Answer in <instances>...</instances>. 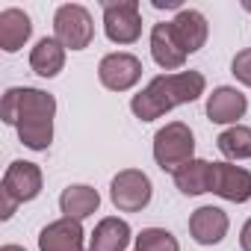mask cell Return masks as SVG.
<instances>
[{"label": "cell", "instance_id": "obj_22", "mask_svg": "<svg viewBox=\"0 0 251 251\" xmlns=\"http://www.w3.org/2000/svg\"><path fill=\"white\" fill-rule=\"evenodd\" d=\"M230 74H233L239 83L251 86V48H245V50H239V53L233 56V62H230Z\"/></svg>", "mask_w": 251, "mask_h": 251}, {"label": "cell", "instance_id": "obj_26", "mask_svg": "<svg viewBox=\"0 0 251 251\" xmlns=\"http://www.w3.org/2000/svg\"><path fill=\"white\" fill-rule=\"evenodd\" d=\"M0 251H27V248H21V245H3Z\"/></svg>", "mask_w": 251, "mask_h": 251}, {"label": "cell", "instance_id": "obj_27", "mask_svg": "<svg viewBox=\"0 0 251 251\" xmlns=\"http://www.w3.org/2000/svg\"><path fill=\"white\" fill-rule=\"evenodd\" d=\"M245 9H251V3H245Z\"/></svg>", "mask_w": 251, "mask_h": 251}, {"label": "cell", "instance_id": "obj_24", "mask_svg": "<svg viewBox=\"0 0 251 251\" xmlns=\"http://www.w3.org/2000/svg\"><path fill=\"white\" fill-rule=\"evenodd\" d=\"M239 245H242V251H251V219L242 225V233H239Z\"/></svg>", "mask_w": 251, "mask_h": 251}, {"label": "cell", "instance_id": "obj_11", "mask_svg": "<svg viewBox=\"0 0 251 251\" xmlns=\"http://www.w3.org/2000/svg\"><path fill=\"white\" fill-rule=\"evenodd\" d=\"M3 192H9L18 204L24 201H33L39 192H42V169L36 163H27V160H15L6 175H3Z\"/></svg>", "mask_w": 251, "mask_h": 251}, {"label": "cell", "instance_id": "obj_12", "mask_svg": "<svg viewBox=\"0 0 251 251\" xmlns=\"http://www.w3.org/2000/svg\"><path fill=\"white\" fill-rule=\"evenodd\" d=\"M83 245H86L83 225L65 216L50 222L39 233V251H83Z\"/></svg>", "mask_w": 251, "mask_h": 251}, {"label": "cell", "instance_id": "obj_20", "mask_svg": "<svg viewBox=\"0 0 251 251\" xmlns=\"http://www.w3.org/2000/svg\"><path fill=\"white\" fill-rule=\"evenodd\" d=\"M216 145L227 160H251V127L233 124L225 133H219Z\"/></svg>", "mask_w": 251, "mask_h": 251}, {"label": "cell", "instance_id": "obj_17", "mask_svg": "<svg viewBox=\"0 0 251 251\" xmlns=\"http://www.w3.org/2000/svg\"><path fill=\"white\" fill-rule=\"evenodd\" d=\"M33 33V21L24 9H3L0 12V48L6 53H15L24 48V42Z\"/></svg>", "mask_w": 251, "mask_h": 251}, {"label": "cell", "instance_id": "obj_25", "mask_svg": "<svg viewBox=\"0 0 251 251\" xmlns=\"http://www.w3.org/2000/svg\"><path fill=\"white\" fill-rule=\"evenodd\" d=\"M154 6H157V9H180L177 0H154Z\"/></svg>", "mask_w": 251, "mask_h": 251}, {"label": "cell", "instance_id": "obj_7", "mask_svg": "<svg viewBox=\"0 0 251 251\" xmlns=\"http://www.w3.org/2000/svg\"><path fill=\"white\" fill-rule=\"evenodd\" d=\"M98 77L109 92H127L142 80V59L133 53H106L98 65Z\"/></svg>", "mask_w": 251, "mask_h": 251}, {"label": "cell", "instance_id": "obj_14", "mask_svg": "<svg viewBox=\"0 0 251 251\" xmlns=\"http://www.w3.org/2000/svg\"><path fill=\"white\" fill-rule=\"evenodd\" d=\"M172 30H175V36H177V42H180V48L186 53L201 50L204 42H207V33H210L207 18L198 9H180L175 15V21H172Z\"/></svg>", "mask_w": 251, "mask_h": 251}, {"label": "cell", "instance_id": "obj_15", "mask_svg": "<svg viewBox=\"0 0 251 251\" xmlns=\"http://www.w3.org/2000/svg\"><path fill=\"white\" fill-rule=\"evenodd\" d=\"M98 207H100V195H98V189H92L86 183H74V186L62 189V195H59L62 216L65 219H74V222L89 219L92 213H98Z\"/></svg>", "mask_w": 251, "mask_h": 251}, {"label": "cell", "instance_id": "obj_19", "mask_svg": "<svg viewBox=\"0 0 251 251\" xmlns=\"http://www.w3.org/2000/svg\"><path fill=\"white\" fill-rule=\"evenodd\" d=\"M65 65V48L56 39H39L36 48L30 50V68L39 77H56Z\"/></svg>", "mask_w": 251, "mask_h": 251}, {"label": "cell", "instance_id": "obj_23", "mask_svg": "<svg viewBox=\"0 0 251 251\" xmlns=\"http://www.w3.org/2000/svg\"><path fill=\"white\" fill-rule=\"evenodd\" d=\"M15 207H18V201H15L9 192H3V189H0V219H12Z\"/></svg>", "mask_w": 251, "mask_h": 251}, {"label": "cell", "instance_id": "obj_13", "mask_svg": "<svg viewBox=\"0 0 251 251\" xmlns=\"http://www.w3.org/2000/svg\"><path fill=\"white\" fill-rule=\"evenodd\" d=\"M248 109V100L233 86H219L207 98V118L213 124H236Z\"/></svg>", "mask_w": 251, "mask_h": 251}, {"label": "cell", "instance_id": "obj_6", "mask_svg": "<svg viewBox=\"0 0 251 251\" xmlns=\"http://www.w3.org/2000/svg\"><path fill=\"white\" fill-rule=\"evenodd\" d=\"M103 33L115 45H133L142 36V15H139L136 0L103 3Z\"/></svg>", "mask_w": 251, "mask_h": 251}, {"label": "cell", "instance_id": "obj_4", "mask_svg": "<svg viewBox=\"0 0 251 251\" xmlns=\"http://www.w3.org/2000/svg\"><path fill=\"white\" fill-rule=\"evenodd\" d=\"M53 39L68 48V50H83L95 39V24L86 6L80 3H65L53 15Z\"/></svg>", "mask_w": 251, "mask_h": 251}, {"label": "cell", "instance_id": "obj_21", "mask_svg": "<svg viewBox=\"0 0 251 251\" xmlns=\"http://www.w3.org/2000/svg\"><path fill=\"white\" fill-rule=\"evenodd\" d=\"M136 251H180V245L166 227H145L136 236Z\"/></svg>", "mask_w": 251, "mask_h": 251}, {"label": "cell", "instance_id": "obj_8", "mask_svg": "<svg viewBox=\"0 0 251 251\" xmlns=\"http://www.w3.org/2000/svg\"><path fill=\"white\" fill-rule=\"evenodd\" d=\"M213 192L225 201L242 204L251 198V172L233 163H213Z\"/></svg>", "mask_w": 251, "mask_h": 251}, {"label": "cell", "instance_id": "obj_9", "mask_svg": "<svg viewBox=\"0 0 251 251\" xmlns=\"http://www.w3.org/2000/svg\"><path fill=\"white\" fill-rule=\"evenodd\" d=\"M151 56L163 71H172V74H177L186 65L189 53L180 48V42H177V36L172 30V21L154 24V30H151Z\"/></svg>", "mask_w": 251, "mask_h": 251}, {"label": "cell", "instance_id": "obj_3", "mask_svg": "<svg viewBox=\"0 0 251 251\" xmlns=\"http://www.w3.org/2000/svg\"><path fill=\"white\" fill-rule=\"evenodd\" d=\"M195 136L183 121H169L154 136V160L163 172H177L183 163L195 160Z\"/></svg>", "mask_w": 251, "mask_h": 251}, {"label": "cell", "instance_id": "obj_18", "mask_svg": "<svg viewBox=\"0 0 251 251\" xmlns=\"http://www.w3.org/2000/svg\"><path fill=\"white\" fill-rule=\"evenodd\" d=\"M175 186L183 195H204L213 192V163L207 160H189L175 172Z\"/></svg>", "mask_w": 251, "mask_h": 251}, {"label": "cell", "instance_id": "obj_5", "mask_svg": "<svg viewBox=\"0 0 251 251\" xmlns=\"http://www.w3.org/2000/svg\"><path fill=\"white\" fill-rule=\"evenodd\" d=\"M154 195V186H151V177L139 169H124L112 177L109 183V198L112 204L121 210V213H139L148 207Z\"/></svg>", "mask_w": 251, "mask_h": 251}, {"label": "cell", "instance_id": "obj_2", "mask_svg": "<svg viewBox=\"0 0 251 251\" xmlns=\"http://www.w3.org/2000/svg\"><path fill=\"white\" fill-rule=\"evenodd\" d=\"M204 74L201 71H177V74H160L154 77L139 95H133L130 109L139 121H154L163 118L169 109L180 103H192L204 95Z\"/></svg>", "mask_w": 251, "mask_h": 251}, {"label": "cell", "instance_id": "obj_10", "mask_svg": "<svg viewBox=\"0 0 251 251\" xmlns=\"http://www.w3.org/2000/svg\"><path fill=\"white\" fill-rule=\"evenodd\" d=\"M227 227H230L227 213L213 204H204L189 216V233L198 245H219L227 236Z\"/></svg>", "mask_w": 251, "mask_h": 251}, {"label": "cell", "instance_id": "obj_16", "mask_svg": "<svg viewBox=\"0 0 251 251\" xmlns=\"http://www.w3.org/2000/svg\"><path fill=\"white\" fill-rule=\"evenodd\" d=\"M127 242H130V225L118 216H106L98 222L89 239V251H124Z\"/></svg>", "mask_w": 251, "mask_h": 251}, {"label": "cell", "instance_id": "obj_1", "mask_svg": "<svg viewBox=\"0 0 251 251\" xmlns=\"http://www.w3.org/2000/svg\"><path fill=\"white\" fill-rule=\"evenodd\" d=\"M0 115L6 124L18 130V139L33 148L45 151L53 142V115H56V100L53 95L42 89H9L0 103Z\"/></svg>", "mask_w": 251, "mask_h": 251}]
</instances>
